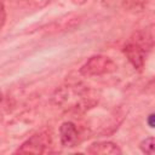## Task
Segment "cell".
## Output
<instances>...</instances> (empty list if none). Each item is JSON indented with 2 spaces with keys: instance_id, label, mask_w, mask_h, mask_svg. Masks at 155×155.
Returning <instances> with one entry per match:
<instances>
[{
  "instance_id": "1",
  "label": "cell",
  "mask_w": 155,
  "mask_h": 155,
  "mask_svg": "<svg viewBox=\"0 0 155 155\" xmlns=\"http://www.w3.org/2000/svg\"><path fill=\"white\" fill-rule=\"evenodd\" d=\"M116 63L107 56L96 54L90 57L86 63L80 68V74L82 76H101L105 74H111L116 70Z\"/></svg>"
},
{
  "instance_id": "2",
  "label": "cell",
  "mask_w": 155,
  "mask_h": 155,
  "mask_svg": "<svg viewBox=\"0 0 155 155\" xmlns=\"http://www.w3.org/2000/svg\"><path fill=\"white\" fill-rule=\"evenodd\" d=\"M52 140L47 132H39L27 139L15 153L16 154H45L50 151Z\"/></svg>"
},
{
  "instance_id": "3",
  "label": "cell",
  "mask_w": 155,
  "mask_h": 155,
  "mask_svg": "<svg viewBox=\"0 0 155 155\" xmlns=\"http://www.w3.org/2000/svg\"><path fill=\"white\" fill-rule=\"evenodd\" d=\"M124 54L127 57L130 63L134 67V69H137V70H142L143 69L144 63H145L147 52L142 47H139L134 42L130 41L124 47Z\"/></svg>"
},
{
  "instance_id": "4",
  "label": "cell",
  "mask_w": 155,
  "mask_h": 155,
  "mask_svg": "<svg viewBox=\"0 0 155 155\" xmlns=\"http://www.w3.org/2000/svg\"><path fill=\"white\" fill-rule=\"evenodd\" d=\"M59 134H61V144L64 148H73L80 140L79 131H78L75 124H73L70 121L62 124V126L59 128Z\"/></svg>"
},
{
  "instance_id": "5",
  "label": "cell",
  "mask_w": 155,
  "mask_h": 155,
  "mask_svg": "<svg viewBox=\"0 0 155 155\" xmlns=\"http://www.w3.org/2000/svg\"><path fill=\"white\" fill-rule=\"evenodd\" d=\"M88 154L92 155H120V148L113 142H94L92 143L87 150Z\"/></svg>"
},
{
  "instance_id": "6",
  "label": "cell",
  "mask_w": 155,
  "mask_h": 155,
  "mask_svg": "<svg viewBox=\"0 0 155 155\" xmlns=\"http://www.w3.org/2000/svg\"><path fill=\"white\" fill-rule=\"evenodd\" d=\"M80 22V16H74L69 15L63 18H59L54 22H52L50 25H47L48 31H62V30H68L70 28H74L79 24Z\"/></svg>"
},
{
  "instance_id": "7",
  "label": "cell",
  "mask_w": 155,
  "mask_h": 155,
  "mask_svg": "<svg viewBox=\"0 0 155 155\" xmlns=\"http://www.w3.org/2000/svg\"><path fill=\"white\" fill-rule=\"evenodd\" d=\"M132 42H134L136 45H138L139 47H142L147 53L151 51L153 46H154V39H153V34L151 31H149L148 29L145 30H139V31H136L131 40Z\"/></svg>"
},
{
  "instance_id": "8",
  "label": "cell",
  "mask_w": 155,
  "mask_h": 155,
  "mask_svg": "<svg viewBox=\"0 0 155 155\" xmlns=\"http://www.w3.org/2000/svg\"><path fill=\"white\" fill-rule=\"evenodd\" d=\"M150 0H122V6L127 11L140 12L143 11Z\"/></svg>"
},
{
  "instance_id": "9",
  "label": "cell",
  "mask_w": 155,
  "mask_h": 155,
  "mask_svg": "<svg viewBox=\"0 0 155 155\" xmlns=\"http://www.w3.org/2000/svg\"><path fill=\"white\" fill-rule=\"evenodd\" d=\"M140 149H142L143 153H145L148 155H153L154 154V150H155V139H154V137L145 138L140 143Z\"/></svg>"
},
{
  "instance_id": "10",
  "label": "cell",
  "mask_w": 155,
  "mask_h": 155,
  "mask_svg": "<svg viewBox=\"0 0 155 155\" xmlns=\"http://www.w3.org/2000/svg\"><path fill=\"white\" fill-rule=\"evenodd\" d=\"M51 0H28V5L29 7L34 8V10H40L44 8L45 6H47L50 4Z\"/></svg>"
},
{
  "instance_id": "11",
  "label": "cell",
  "mask_w": 155,
  "mask_h": 155,
  "mask_svg": "<svg viewBox=\"0 0 155 155\" xmlns=\"http://www.w3.org/2000/svg\"><path fill=\"white\" fill-rule=\"evenodd\" d=\"M5 22H6V11H5L4 2L0 0V29L4 27Z\"/></svg>"
},
{
  "instance_id": "12",
  "label": "cell",
  "mask_w": 155,
  "mask_h": 155,
  "mask_svg": "<svg viewBox=\"0 0 155 155\" xmlns=\"http://www.w3.org/2000/svg\"><path fill=\"white\" fill-rule=\"evenodd\" d=\"M154 117H155V115L151 113V114L148 116V120H147V121H148V125H149V127H151V128L155 126V124H154Z\"/></svg>"
},
{
  "instance_id": "13",
  "label": "cell",
  "mask_w": 155,
  "mask_h": 155,
  "mask_svg": "<svg viewBox=\"0 0 155 155\" xmlns=\"http://www.w3.org/2000/svg\"><path fill=\"white\" fill-rule=\"evenodd\" d=\"M71 2L75 5H84L85 2H87V0H71Z\"/></svg>"
}]
</instances>
